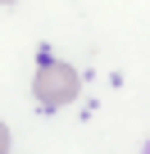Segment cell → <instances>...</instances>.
<instances>
[{"label":"cell","mask_w":150,"mask_h":154,"mask_svg":"<svg viewBox=\"0 0 150 154\" xmlns=\"http://www.w3.org/2000/svg\"><path fill=\"white\" fill-rule=\"evenodd\" d=\"M32 95H37L41 109H64L82 95V77H78L73 63H64L55 54H41V63L32 72Z\"/></svg>","instance_id":"cell-1"},{"label":"cell","mask_w":150,"mask_h":154,"mask_svg":"<svg viewBox=\"0 0 150 154\" xmlns=\"http://www.w3.org/2000/svg\"><path fill=\"white\" fill-rule=\"evenodd\" d=\"M0 154H9V127L0 122Z\"/></svg>","instance_id":"cell-2"},{"label":"cell","mask_w":150,"mask_h":154,"mask_svg":"<svg viewBox=\"0 0 150 154\" xmlns=\"http://www.w3.org/2000/svg\"><path fill=\"white\" fill-rule=\"evenodd\" d=\"M0 5H18V0H0Z\"/></svg>","instance_id":"cell-3"},{"label":"cell","mask_w":150,"mask_h":154,"mask_svg":"<svg viewBox=\"0 0 150 154\" xmlns=\"http://www.w3.org/2000/svg\"><path fill=\"white\" fill-rule=\"evenodd\" d=\"M141 154H150V145H145V149H141Z\"/></svg>","instance_id":"cell-4"}]
</instances>
